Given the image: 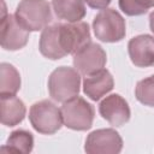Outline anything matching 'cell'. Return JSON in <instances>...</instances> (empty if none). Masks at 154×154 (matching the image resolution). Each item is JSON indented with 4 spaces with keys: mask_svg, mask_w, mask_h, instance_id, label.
Returning a JSON list of instances; mask_svg holds the SVG:
<instances>
[{
    "mask_svg": "<svg viewBox=\"0 0 154 154\" xmlns=\"http://www.w3.org/2000/svg\"><path fill=\"white\" fill-rule=\"evenodd\" d=\"M14 16L26 30H43L52 20L51 5L47 0H22L16 8Z\"/></svg>",
    "mask_w": 154,
    "mask_h": 154,
    "instance_id": "6da1fadb",
    "label": "cell"
},
{
    "mask_svg": "<svg viewBox=\"0 0 154 154\" xmlns=\"http://www.w3.org/2000/svg\"><path fill=\"white\" fill-rule=\"evenodd\" d=\"M81 73L72 67L60 66L55 69L48 78V91L53 100L65 102L79 93Z\"/></svg>",
    "mask_w": 154,
    "mask_h": 154,
    "instance_id": "7a4b0ae2",
    "label": "cell"
},
{
    "mask_svg": "<svg viewBox=\"0 0 154 154\" xmlns=\"http://www.w3.org/2000/svg\"><path fill=\"white\" fill-rule=\"evenodd\" d=\"M93 30L96 38L102 42H118L125 36V20L119 12L106 7L95 14L93 19Z\"/></svg>",
    "mask_w": 154,
    "mask_h": 154,
    "instance_id": "3957f363",
    "label": "cell"
},
{
    "mask_svg": "<svg viewBox=\"0 0 154 154\" xmlns=\"http://www.w3.org/2000/svg\"><path fill=\"white\" fill-rule=\"evenodd\" d=\"M29 120L37 132L45 135L57 132L64 124L60 108H58L49 100L35 102L30 107Z\"/></svg>",
    "mask_w": 154,
    "mask_h": 154,
    "instance_id": "277c9868",
    "label": "cell"
},
{
    "mask_svg": "<svg viewBox=\"0 0 154 154\" xmlns=\"http://www.w3.org/2000/svg\"><path fill=\"white\" fill-rule=\"evenodd\" d=\"M63 123L71 130L84 131L91 128L94 120V107L81 96H75L60 107Z\"/></svg>",
    "mask_w": 154,
    "mask_h": 154,
    "instance_id": "5b68a950",
    "label": "cell"
},
{
    "mask_svg": "<svg viewBox=\"0 0 154 154\" xmlns=\"http://www.w3.org/2000/svg\"><path fill=\"white\" fill-rule=\"evenodd\" d=\"M61 49L65 54H76L90 41L89 25L85 22L59 23L58 29Z\"/></svg>",
    "mask_w": 154,
    "mask_h": 154,
    "instance_id": "8992f818",
    "label": "cell"
},
{
    "mask_svg": "<svg viewBox=\"0 0 154 154\" xmlns=\"http://www.w3.org/2000/svg\"><path fill=\"white\" fill-rule=\"evenodd\" d=\"M123 148L120 135L113 129H99L85 140L84 150L90 154H117Z\"/></svg>",
    "mask_w": 154,
    "mask_h": 154,
    "instance_id": "52a82bcc",
    "label": "cell"
},
{
    "mask_svg": "<svg viewBox=\"0 0 154 154\" xmlns=\"http://www.w3.org/2000/svg\"><path fill=\"white\" fill-rule=\"evenodd\" d=\"M29 30L18 23L14 14L6 13L1 16L0 41L4 49L17 51L23 48L29 40Z\"/></svg>",
    "mask_w": 154,
    "mask_h": 154,
    "instance_id": "ba28073f",
    "label": "cell"
},
{
    "mask_svg": "<svg viewBox=\"0 0 154 154\" xmlns=\"http://www.w3.org/2000/svg\"><path fill=\"white\" fill-rule=\"evenodd\" d=\"M107 57L103 48L94 42H89L81 51L73 54V66L81 75L94 73L106 65Z\"/></svg>",
    "mask_w": 154,
    "mask_h": 154,
    "instance_id": "9c48e42d",
    "label": "cell"
},
{
    "mask_svg": "<svg viewBox=\"0 0 154 154\" xmlns=\"http://www.w3.org/2000/svg\"><path fill=\"white\" fill-rule=\"evenodd\" d=\"M99 112L113 126H122L130 120V107L119 94L106 96L99 105Z\"/></svg>",
    "mask_w": 154,
    "mask_h": 154,
    "instance_id": "30bf717a",
    "label": "cell"
},
{
    "mask_svg": "<svg viewBox=\"0 0 154 154\" xmlns=\"http://www.w3.org/2000/svg\"><path fill=\"white\" fill-rule=\"evenodd\" d=\"M128 52L132 64L137 67L154 65V37L150 35H138L128 43Z\"/></svg>",
    "mask_w": 154,
    "mask_h": 154,
    "instance_id": "8fae6325",
    "label": "cell"
},
{
    "mask_svg": "<svg viewBox=\"0 0 154 154\" xmlns=\"http://www.w3.org/2000/svg\"><path fill=\"white\" fill-rule=\"evenodd\" d=\"M113 77L105 69L87 75L83 79V91L88 97L94 101H97L102 96L108 94L113 89Z\"/></svg>",
    "mask_w": 154,
    "mask_h": 154,
    "instance_id": "7c38bea8",
    "label": "cell"
},
{
    "mask_svg": "<svg viewBox=\"0 0 154 154\" xmlns=\"http://www.w3.org/2000/svg\"><path fill=\"white\" fill-rule=\"evenodd\" d=\"M58 29H59V23L47 25L42 30L40 36V43H38L40 52L43 57L52 60H57L66 55L60 46Z\"/></svg>",
    "mask_w": 154,
    "mask_h": 154,
    "instance_id": "4fadbf2b",
    "label": "cell"
},
{
    "mask_svg": "<svg viewBox=\"0 0 154 154\" xmlns=\"http://www.w3.org/2000/svg\"><path fill=\"white\" fill-rule=\"evenodd\" d=\"M24 102L16 95L1 96L0 100V116L1 123L6 126H14L19 124L25 117Z\"/></svg>",
    "mask_w": 154,
    "mask_h": 154,
    "instance_id": "5bb4252c",
    "label": "cell"
},
{
    "mask_svg": "<svg viewBox=\"0 0 154 154\" xmlns=\"http://www.w3.org/2000/svg\"><path fill=\"white\" fill-rule=\"evenodd\" d=\"M52 7L59 19L79 22L85 16L84 0H52Z\"/></svg>",
    "mask_w": 154,
    "mask_h": 154,
    "instance_id": "9a60e30c",
    "label": "cell"
},
{
    "mask_svg": "<svg viewBox=\"0 0 154 154\" xmlns=\"http://www.w3.org/2000/svg\"><path fill=\"white\" fill-rule=\"evenodd\" d=\"M20 88V76L17 69L7 63L0 65V96L16 95Z\"/></svg>",
    "mask_w": 154,
    "mask_h": 154,
    "instance_id": "2e32d148",
    "label": "cell"
},
{
    "mask_svg": "<svg viewBox=\"0 0 154 154\" xmlns=\"http://www.w3.org/2000/svg\"><path fill=\"white\" fill-rule=\"evenodd\" d=\"M34 137L26 130H16L8 136L6 144L1 148V153H23L28 154L32 150Z\"/></svg>",
    "mask_w": 154,
    "mask_h": 154,
    "instance_id": "e0dca14e",
    "label": "cell"
},
{
    "mask_svg": "<svg viewBox=\"0 0 154 154\" xmlns=\"http://www.w3.org/2000/svg\"><path fill=\"white\" fill-rule=\"evenodd\" d=\"M135 95L141 103L154 107V75L137 82Z\"/></svg>",
    "mask_w": 154,
    "mask_h": 154,
    "instance_id": "ac0fdd59",
    "label": "cell"
},
{
    "mask_svg": "<svg viewBox=\"0 0 154 154\" xmlns=\"http://www.w3.org/2000/svg\"><path fill=\"white\" fill-rule=\"evenodd\" d=\"M119 7L128 16H141L154 7V0H119Z\"/></svg>",
    "mask_w": 154,
    "mask_h": 154,
    "instance_id": "d6986e66",
    "label": "cell"
},
{
    "mask_svg": "<svg viewBox=\"0 0 154 154\" xmlns=\"http://www.w3.org/2000/svg\"><path fill=\"white\" fill-rule=\"evenodd\" d=\"M84 2L91 7V8H96V10H102V8H106L111 0H84Z\"/></svg>",
    "mask_w": 154,
    "mask_h": 154,
    "instance_id": "ffe728a7",
    "label": "cell"
},
{
    "mask_svg": "<svg viewBox=\"0 0 154 154\" xmlns=\"http://www.w3.org/2000/svg\"><path fill=\"white\" fill-rule=\"evenodd\" d=\"M149 26H150V30L154 34V11L149 14Z\"/></svg>",
    "mask_w": 154,
    "mask_h": 154,
    "instance_id": "44dd1931",
    "label": "cell"
}]
</instances>
